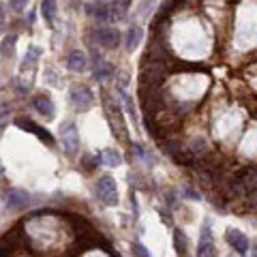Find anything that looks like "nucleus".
I'll return each instance as SVG.
<instances>
[{
  "mask_svg": "<svg viewBox=\"0 0 257 257\" xmlns=\"http://www.w3.org/2000/svg\"><path fill=\"white\" fill-rule=\"evenodd\" d=\"M103 105H105V114H107V120H109V127H112L114 137L120 139V142H128V137L125 133V120H122L120 107H118V103L109 97V92L103 95Z\"/></svg>",
  "mask_w": 257,
  "mask_h": 257,
  "instance_id": "obj_1",
  "label": "nucleus"
},
{
  "mask_svg": "<svg viewBox=\"0 0 257 257\" xmlns=\"http://www.w3.org/2000/svg\"><path fill=\"white\" fill-rule=\"evenodd\" d=\"M60 142H62V150L67 156H75L79 150V135H77V127L75 122L67 120L60 127Z\"/></svg>",
  "mask_w": 257,
  "mask_h": 257,
  "instance_id": "obj_2",
  "label": "nucleus"
},
{
  "mask_svg": "<svg viewBox=\"0 0 257 257\" xmlns=\"http://www.w3.org/2000/svg\"><path fill=\"white\" fill-rule=\"evenodd\" d=\"M97 195L101 197L103 204L116 206V204H118V186H116V180L109 176L99 178L97 180Z\"/></svg>",
  "mask_w": 257,
  "mask_h": 257,
  "instance_id": "obj_3",
  "label": "nucleus"
},
{
  "mask_svg": "<svg viewBox=\"0 0 257 257\" xmlns=\"http://www.w3.org/2000/svg\"><path fill=\"white\" fill-rule=\"evenodd\" d=\"M92 39H95L99 45L107 48V50H116L120 45V32L116 30V28H112V26L95 28V30H92Z\"/></svg>",
  "mask_w": 257,
  "mask_h": 257,
  "instance_id": "obj_4",
  "label": "nucleus"
},
{
  "mask_svg": "<svg viewBox=\"0 0 257 257\" xmlns=\"http://www.w3.org/2000/svg\"><path fill=\"white\" fill-rule=\"evenodd\" d=\"M71 103L75 105L77 112H86V109H90L92 103H95V95H92V90L84 84L73 86L71 88Z\"/></svg>",
  "mask_w": 257,
  "mask_h": 257,
  "instance_id": "obj_5",
  "label": "nucleus"
},
{
  "mask_svg": "<svg viewBox=\"0 0 257 257\" xmlns=\"http://www.w3.org/2000/svg\"><path fill=\"white\" fill-rule=\"evenodd\" d=\"M15 125L20 127V128H24V131H28V133H32V135H37V137L41 139V142H45L48 146H54V137H51L43 127L34 125V122H32L30 118H15Z\"/></svg>",
  "mask_w": 257,
  "mask_h": 257,
  "instance_id": "obj_6",
  "label": "nucleus"
},
{
  "mask_svg": "<svg viewBox=\"0 0 257 257\" xmlns=\"http://www.w3.org/2000/svg\"><path fill=\"white\" fill-rule=\"evenodd\" d=\"M225 240L231 244V249L236 251V253L244 255L249 251V238L244 236L240 230H227L225 231Z\"/></svg>",
  "mask_w": 257,
  "mask_h": 257,
  "instance_id": "obj_7",
  "label": "nucleus"
},
{
  "mask_svg": "<svg viewBox=\"0 0 257 257\" xmlns=\"http://www.w3.org/2000/svg\"><path fill=\"white\" fill-rule=\"evenodd\" d=\"M28 202H30V195H28L26 191L22 189H9L7 191V206L11 210H22L28 206Z\"/></svg>",
  "mask_w": 257,
  "mask_h": 257,
  "instance_id": "obj_8",
  "label": "nucleus"
},
{
  "mask_svg": "<svg viewBox=\"0 0 257 257\" xmlns=\"http://www.w3.org/2000/svg\"><path fill=\"white\" fill-rule=\"evenodd\" d=\"M86 67H88V60H86V54L79 50H73L71 54L67 56V69L73 73H81L86 71Z\"/></svg>",
  "mask_w": 257,
  "mask_h": 257,
  "instance_id": "obj_9",
  "label": "nucleus"
},
{
  "mask_svg": "<svg viewBox=\"0 0 257 257\" xmlns=\"http://www.w3.org/2000/svg\"><path fill=\"white\" fill-rule=\"evenodd\" d=\"M34 109L41 114V116H45V120H51L54 118V103H51V99L48 95H37L34 97Z\"/></svg>",
  "mask_w": 257,
  "mask_h": 257,
  "instance_id": "obj_10",
  "label": "nucleus"
},
{
  "mask_svg": "<svg viewBox=\"0 0 257 257\" xmlns=\"http://www.w3.org/2000/svg\"><path fill=\"white\" fill-rule=\"evenodd\" d=\"M142 39H144V30L139 26H131L127 30L125 34V48L127 51H135L139 48V43H142Z\"/></svg>",
  "mask_w": 257,
  "mask_h": 257,
  "instance_id": "obj_11",
  "label": "nucleus"
},
{
  "mask_svg": "<svg viewBox=\"0 0 257 257\" xmlns=\"http://www.w3.org/2000/svg\"><path fill=\"white\" fill-rule=\"evenodd\" d=\"M88 15H95L97 20L109 22V4L105 2V0H99V2L88 4Z\"/></svg>",
  "mask_w": 257,
  "mask_h": 257,
  "instance_id": "obj_12",
  "label": "nucleus"
},
{
  "mask_svg": "<svg viewBox=\"0 0 257 257\" xmlns=\"http://www.w3.org/2000/svg\"><path fill=\"white\" fill-rule=\"evenodd\" d=\"M128 7H131V0H112V4H109V22L122 17L128 11Z\"/></svg>",
  "mask_w": 257,
  "mask_h": 257,
  "instance_id": "obj_13",
  "label": "nucleus"
},
{
  "mask_svg": "<svg viewBox=\"0 0 257 257\" xmlns=\"http://www.w3.org/2000/svg\"><path fill=\"white\" fill-rule=\"evenodd\" d=\"M99 154H101V163H105V165H109V167H118L122 163V154L116 148H107Z\"/></svg>",
  "mask_w": 257,
  "mask_h": 257,
  "instance_id": "obj_14",
  "label": "nucleus"
},
{
  "mask_svg": "<svg viewBox=\"0 0 257 257\" xmlns=\"http://www.w3.org/2000/svg\"><path fill=\"white\" fill-rule=\"evenodd\" d=\"M174 247H176V253L178 257H184L186 255V247H189V238L182 230H176L174 231Z\"/></svg>",
  "mask_w": 257,
  "mask_h": 257,
  "instance_id": "obj_15",
  "label": "nucleus"
},
{
  "mask_svg": "<svg viewBox=\"0 0 257 257\" xmlns=\"http://www.w3.org/2000/svg\"><path fill=\"white\" fill-rule=\"evenodd\" d=\"M197 257H217V247L212 240H202L197 247Z\"/></svg>",
  "mask_w": 257,
  "mask_h": 257,
  "instance_id": "obj_16",
  "label": "nucleus"
},
{
  "mask_svg": "<svg viewBox=\"0 0 257 257\" xmlns=\"http://www.w3.org/2000/svg\"><path fill=\"white\" fill-rule=\"evenodd\" d=\"M15 43H17V37H15V34H9V37H4V39H2V45H0V54H2L4 58H7V56H13Z\"/></svg>",
  "mask_w": 257,
  "mask_h": 257,
  "instance_id": "obj_17",
  "label": "nucleus"
},
{
  "mask_svg": "<svg viewBox=\"0 0 257 257\" xmlns=\"http://www.w3.org/2000/svg\"><path fill=\"white\" fill-rule=\"evenodd\" d=\"M112 73H114V69L109 67V64H101V62H99L97 67H95V71H92V77H95L97 81H103L105 77H109Z\"/></svg>",
  "mask_w": 257,
  "mask_h": 257,
  "instance_id": "obj_18",
  "label": "nucleus"
},
{
  "mask_svg": "<svg viewBox=\"0 0 257 257\" xmlns=\"http://www.w3.org/2000/svg\"><path fill=\"white\" fill-rule=\"evenodd\" d=\"M41 13L48 22L54 20L56 15V0H43V4H41Z\"/></svg>",
  "mask_w": 257,
  "mask_h": 257,
  "instance_id": "obj_19",
  "label": "nucleus"
},
{
  "mask_svg": "<svg viewBox=\"0 0 257 257\" xmlns=\"http://www.w3.org/2000/svg\"><path fill=\"white\" fill-rule=\"evenodd\" d=\"M84 169H88V172H92V169H97L99 167V163H101V154H97V156H84Z\"/></svg>",
  "mask_w": 257,
  "mask_h": 257,
  "instance_id": "obj_20",
  "label": "nucleus"
},
{
  "mask_svg": "<svg viewBox=\"0 0 257 257\" xmlns=\"http://www.w3.org/2000/svg\"><path fill=\"white\" fill-rule=\"evenodd\" d=\"M133 255L135 257H150V253L146 251L144 244H139V242H133Z\"/></svg>",
  "mask_w": 257,
  "mask_h": 257,
  "instance_id": "obj_21",
  "label": "nucleus"
},
{
  "mask_svg": "<svg viewBox=\"0 0 257 257\" xmlns=\"http://www.w3.org/2000/svg\"><path fill=\"white\" fill-rule=\"evenodd\" d=\"M127 84H128V73L122 71V73L118 75V90L125 92V90H127Z\"/></svg>",
  "mask_w": 257,
  "mask_h": 257,
  "instance_id": "obj_22",
  "label": "nucleus"
},
{
  "mask_svg": "<svg viewBox=\"0 0 257 257\" xmlns=\"http://www.w3.org/2000/svg\"><path fill=\"white\" fill-rule=\"evenodd\" d=\"M28 4V0H9V7L13 11H24Z\"/></svg>",
  "mask_w": 257,
  "mask_h": 257,
  "instance_id": "obj_23",
  "label": "nucleus"
},
{
  "mask_svg": "<svg viewBox=\"0 0 257 257\" xmlns=\"http://www.w3.org/2000/svg\"><path fill=\"white\" fill-rule=\"evenodd\" d=\"M184 195L189 197V200H202V197H200V193H195L193 189H184Z\"/></svg>",
  "mask_w": 257,
  "mask_h": 257,
  "instance_id": "obj_24",
  "label": "nucleus"
},
{
  "mask_svg": "<svg viewBox=\"0 0 257 257\" xmlns=\"http://www.w3.org/2000/svg\"><path fill=\"white\" fill-rule=\"evenodd\" d=\"M4 26V9H2V4H0V28Z\"/></svg>",
  "mask_w": 257,
  "mask_h": 257,
  "instance_id": "obj_25",
  "label": "nucleus"
},
{
  "mask_svg": "<svg viewBox=\"0 0 257 257\" xmlns=\"http://www.w3.org/2000/svg\"><path fill=\"white\" fill-rule=\"evenodd\" d=\"M2 174H4V167H2V165H0V176H2Z\"/></svg>",
  "mask_w": 257,
  "mask_h": 257,
  "instance_id": "obj_26",
  "label": "nucleus"
}]
</instances>
